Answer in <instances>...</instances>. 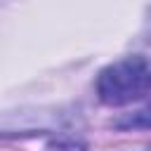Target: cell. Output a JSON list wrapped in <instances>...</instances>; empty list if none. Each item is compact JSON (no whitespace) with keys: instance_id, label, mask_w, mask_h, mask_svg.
Wrapping results in <instances>:
<instances>
[{"instance_id":"cell-1","label":"cell","mask_w":151,"mask_h":151,"mask_svg":"<svg viewBox=\"0 0 151 151\" xmlns=\"http://www.w3.org/2000/svg\"><path fill=\"white\" fill-rule=\"evenodd\" d=\"M149 80H151V71L146 57L139 54L125 57L101 68L97 78V94L109 106H123L144 99L149 92Z\"/></svg>"}]
</instances>
